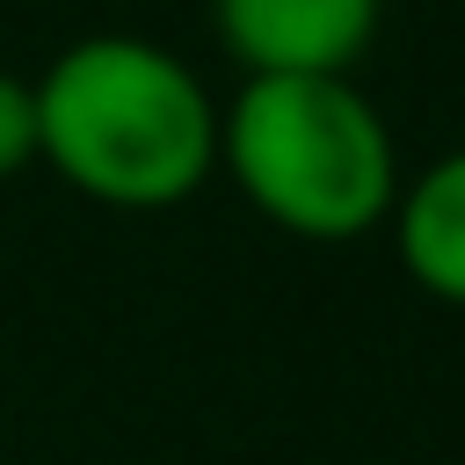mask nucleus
I'll return each mask as SVG.
<instances>
[{
  "instance_id": "f257e3e1",
  "label": "nucleus",
  "mask_w": 465,
  "mask_h": 465,
  "mask_svg": "<svg viewBox=\"0 0 465 465\" xmlns=\"http://www.w3.org/2000/svg\"><path fill=\"white\" fill-rule=\"evenodd\" d=\"M36 160L109 211H174L218 174V102L153 36H73L36 80Z\"/></svg>"
},
{
  "instance_id": "f03ea898",
  "label": "nucleus",
  "mask_w": 465,
  "mask_h": 465,
  "mask_svg": "<svg viewBox=\"0 0 465 465\" xmlns=\"http://www.w3.org/2000/svg\"><path fill=\"white\" fill-rule=\"evenodd\" d=\"M218 167L291 240H363L400 196V145L341 73L240 80L218 102Z\"/></svg>"
},
{
  "instance_id": "39448f33",
  "label": "nucleus",
  "mask_w": 465,
  "mask_h": 465,
  "mask_svg": "<svg viewBox=\"0 0 465 465\" xmlns=\"http://www.w3.org/2000/svg\"><path fill=\"white\" fill-rule=\"evenodd\" d=\"M36 167V87L0 65V182Z\"/></svg>"
},
{
  "instance_id": "20e7f679",
  "label": "nucleus",
  "mask_w": 465,
  "mask_h": 465,
  "mask_svg": "<svg viewBox=\"0 0 465 465\" xmlns=\"http://www.w3.org/2000/svg\"><path fill=\"white\" fill-rule=\"evenodd\" d=\"M385 225H392L400 269H407L429 298L465 305V145L436 153L414 182H400Z\"/></svg>"
},
{
  "instance_id": "7ed1b4c3",
  "label": "nucleus",
  "mask_w": 465,
  "mask_h": 465,
  "mask_svg": "<svg viewBox=\"0 0 465 465\" xmlns=\"http://www.w3.org/2000/svg\"><path fill=\"white\" fill-rule=\"evenodd\" d=\"M385 0H211L218 51L247 80H291V73H356V58L378 44Z\"/></svg>"
}]
</instances>
